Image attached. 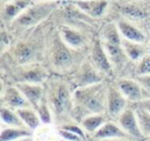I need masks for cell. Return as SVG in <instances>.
<instances>
[{
  "mask_svg": "<svg viewBox=\"0 0 150 141\" xmlns=\"http://www.w3.org/2000/svg\"><path fill=\"white\" fill-rule=\"evenodd\" d=\"M46 100L53 114L56 127L73 122L74 89L71 85L61 78H49L45 83Z\"/></svg>",
  "mask_w": 150,
  "mask_h": 141,
  "instance_id": "6da1fadb",
  "label": "cell"
},
{
  "mask_svg": "<svg viewBox=\"0 0 150 141\" xmlns=\"http://www.w3.org/2000/svg\"><path fill=\"white\" fill-rule=\"evenodd\" d=\"M108 86L109 83L102 81L74 90L73 119L75 122L81 123L84 118L93 114H107Z\"/></svg>",
  "mask_w": 150,
  "mask_h": 141,
  "instance_id": "7a4b0ae2",
  "label": "cell"
},
{
  "mask_svg": "<svg viewBox=\"0 0 150 141\" xmlns=\"http://www.w3.org/2000/svg\"><path fill=\"white\" fill-rule=\"evenodd\" d=\"M56 6V1H43L36 5H32L13 21V25L20 28H28L35 26L45 20L55 9Z\"/></svg>",
  "mask_w": 150,
  "mask_h": 141,
  "instance_id": "3957f363",
  "label": "cell"
},
{
  "mask_svg": "<svg viewBox=\"0 0 150 141\" xmlns=\"http://www.w3.org/2000/svg\"><path fill=\"white\" fill-rule=\"evenodd\" d=\"M50 59L55 69L67 70L73 65V55L69 46L61 39L60 34H55L50 47Z\"/></svg>",
  "mask_w": 150,
  "mask_h": 141,
  "instance_id": "277c9868",
  "label": "cell"
},
{
  "mask_svg": "<svg viewBox=\"0 0 150 141\" xmlns=\"http://www.w3.org/2000/svg\"><path fill=\"white\" fill-rule=\"evenodd\" d=\"M115 85L122 92V94L125 96L130 105H135L150 99L148 92L141 86V83L136 79L120 78L115 81Z\"/></svg>",
  "mask_w": 150,
  "mask_h": 141,
  "instance_id": "5b68a950",
  "label": "cell"
},
{
  "mask_svg": "<svg viewBox=\"0 0 150 141\" xmlns=\"http://www.w3.org/2000/svg\"><path fill=\"white\" fill-rule=\"evenodd\" d=\"M129 105V101L117 88L115 82L109 83L107 94V115L109 116V119L116 121L117 118L123 113V110Z\"/></svg>",
  "mask_w": 150,
  "mask_h": 141,
  "instance_id": "8992f818",
  "label": "cell"
},
{
  "mask_svg": "<svg viewBox=\"0 0 150 141\" xmlns=\"http://www.w3.org/2000/svg\"><path fill=\"white\" fill-rule=\"evenodd\" d=\"M103 78L104 76L93 66L91 61H84L77 69L71 87L74 90L77 88L88 87V86L102 82Z\"/></svg>",
  "mask_w": 150,
  "mask_h": 141,
  "instance_id": "52a82bcc",
  "label": "cell"
},
{
  "mask_svg": "<svg viewBox=\"0 0 150 141\" xmlns=\"http://www.w3.org/2000/svg\"><path fill=\"white\" fill-rule=\"evenodd\" d=\"M116 122L118 123V126L132 139L139 140V141H144V136L141 132L139 128V123H138V119L135 112V108L129 105L123 113L117 118Z\"/></svg>",
  "mask_w": 150,
  "mask_h": 141,
  "instance_id": "ba28073f",
  "label": "cell"
},
{
  "mask_svg": "<svg viewBox=\"0 0 150 141\" xmlns=\"http://www.w3.org/2000/svg\"><path fill=\"white\" fill-rule=\"evenodd\" d=\"M90 61L93 66L103 75V76H110L112 74V65L111 61L102 45V41L100 39H96L94 41L91 53H90Z\"/></svg>",
  "mask_w": 150,
  "mask_h": 141,
  "instance_id": "9c48e42d",
  "label": "cell"
},
{
  "mask_svg": "<svg viewBox=\"0 0 150 141\" xmlns=\"http://www.w3.org/2000/svg\"><path fill=\"white\" fill-rule=\"evenodd\" d=\"M1 106L8 107V108L14 109V110H18L20 108L30 107V105L27 101V99L25 98V95L20 92V89L15 85L8 86L6 88L2 87V92H1Z\"/></svg>",
  "mask_w": 150,
  "mask_h": 141,
  "instance_id": "30bf717a",
  "label": "cell"
},
{
  "mask_svg": "<svg viewBox=\"0 0 150 141\" xmlns=\"http://www.w3.org/2000/svg\"><path fill=\"white\" fill-rule=\"evenodd\" d=\"M15 86L20 89V92L25 95L30 107L34 109L46 99V88L45 85L39 83H29V82H19Z\"/></svg>",
  "mask_w": 150,
  "mask_h": 141,
  "instance_id": "8fae6325",
  "label": "cell"
},
{
  "mask_svg": "<svg viewBox=\"0 0 150 141\" xmlns=\"http://www.w3.org/2000/svg\"><path fill=\"white\" fill-rule=\"evenodd\" d=\"M48 74L45 68L41 66H27L21 72H19L16 76L15 83L19 82H29V83H39L45 85L48 80Z\"/></svg>",
  "mask_w": 150,
  "mask_h": 141,
  "instance_id": "7c38bea8",
  "label": "cell"
},
{
  "mask_svg": "<svg viewBox=\"0 0 150 141\" xmlns=\"http://www.w3.org/2000/svg\"><path fill=\"white\" fill-rule=\"evenodd\" d=\"M116 137H131V136H129L118 126V123L116 121L109 120L90 137V141H98V140H105V139H116Z\"/></svg>",
  "mask_w": 150,
  "mask_h": 141,
  "instance_id": "4fadbf2b",
  "label": "cell"
},
{
  "mask_svg": "<svg viewBox=\"0 0 150 141\" xmlns=\"http://www.w3.org/2000/svg\"><path fill=\"white\" fill-rule=\"evenodd\" d=\"M30 0H12L4 5L2 7V20L7 22H13L23 11L29 7Z\"/></svg>",
  "mask_w": 150,
  "mask_h": 141,
  "instance_id": "5bb4252c",
  "label": "cell"
},
{
  "mask_svg": "<svg viewBox=\"0 0 150 141\" xmlns=\"http://www.w3.org/2000/svg\"><path fill=\"white\" fill-rule=\"evenodd\" d=\"M75 5L83 13L93 18H100L108 7L107 0H76Z\"/></svg>",
  "mask_w": 150,
  "mask_h": 141,
  "instance_id": "9a60e30c",
  "label": "cell"
},
{
  "mask_svg": "<svg viewBox=\"0 0 150 141\" xmlns=\"http://www.w3.org/2000/svg\"><path fill=\"white\" fill-rule=\"evenodd\" d=\"M13 56L19 65H28L35 56V49L27 41L18 42L13 48Z\"/></svg>",
  "mask_w": 150,
  "mask_h": 141,
  "instance_id": "2e32d148",
  "label": "cell"
},
{
  "mask_svg": "<svg viewBox=\"0 0 150 141\" xmlns=\"http://www.w3.org/2000/svg\"><path fill=\"white\" fill-rule=\"evenodd\" d=\"M117 28H118L122 38H124L127 40L138 42V43H143L145 41L144 34L137 27H135L134 25H131L127 20H120L117 22Z\"/></svg>",
  "mask_w": 150,
  "mask_h": 141,
  "instance_id": "e0dca14e",
  "label": "cell"
},
{
  "mask_svg": "<svg viewBox=\"0 0 150 141\" xmlns=\"http://www.w3.org/2000/svg\"><path fill=\"white\" fill-rule=\"evenodd\" d=\"M110 119H109V116L107 114H93V115H89V116L84 118L80 125H81V127L84 129V132L88 134V136L90 139Z\"/></svg>",
  "mask_w": 150,
  "mask_h": 141,
  "instance_id": "ac0fdd59",
  "label": "cell"
},
{
  "mask_svg": "<svg viewBox=\"0 0 150 141\" xmlns=\"http://www.w3.org/2000/svg\"><path fill=\"white\" fill-rule=\"evenodd\" d=\"M59 34L61 39L71 48H80L83 45V35L71 27L61 26L59 29Z\"/></svg>",
  "mask_w": 150,
  "mask_h": 141,
  "instance_id": "d6986e66",
  "label": "cell"
},
{
  "mask_svg": "<svg viewBox=\"0 0 150 141\" xmlns=\"http://www.w3.org/2000/svg\"><path fill=\"white\" fill-rule=\"evenodd\" d=\"M122 48H123L125 55L130 60H135V61L142 60L146 53V49L143 43L134 42V41L127 40L124 38H122Z\"/></svg>",
  "mask_w": 150,
  "mask_h": 141,
  "instance_id": "ffe728a7",
  "label": "cell"
},
{
  "mask_svg": "<svg viewBox=\"0 0 150 141\" xmlns=\"http://www.w3.org/2000/svg\"><path fill=\"white\" fill-rule=\"evenodd\" d=\"M19 116L21 118V120L23 121V123L26 125V127L28 129H30L32 132H34L36 128H39L41 126V120L39 118L38 112L33 108V107H27V108H20L16 110Z\"/></svg>",
  "mask_w": 150,
  "mask_h": 141,
  "instance_id": "44dd1931",
  "label": "cell"
},
{
  "mask_svg": "<svg viewBox=\"0 0 150 141\" xmlns=\"http://www.w3.org/2000/svg\"><path fill=\"white\" fill-rule=\"evenodd\" d=\"M25 136H33V132L28 128H19V127H8L1 126L0 141H15L18 139Z\"/></svg>",
  "mask_w": 150,
  "mask_h": 141,
  "instance_id": "7402d4cb",
  "label": "cell"
},
{
  "mask_svg": "<svg viewBox=\"0 0 150 141\" xmlns=\"http://www.w3.org/2000/svg\"><path fill=\"white\" fill-rule=\"evenodd\" d=\"M1 123L4 126L8 127H19V128H27L21 118L19 116L18 112L14 109H11L8 107L1 106Z\"/></svg>",
  "mask_w": 150,
  "mask_h": 141,
  "instance_id": "603a6c76",
  "label": "cell"
},
{
  "mask_svg": "<svg viewBox=\"0 0 150 141\" xmlns=\"http://www.w3.org/2000/svg\"><path fill=\"white\" fill-rule=\"evenodd\" d=\"M101 41L103 43H112V45H121L122 38L120 34V31L117 28V25L115 24H107L102 28L101 32Z\"/></svg>",
  "mask_w": 150,
  "mask_h": 141,
  "instance_id": "cb8c5ba5",
  "label": "cell"
},
{
  "mask_svg": "<svg viewBox=\"0 0 150 141\" xmlns=\"http://www.w3.org/2000/svg\"><path fill=\"white\" fill-rule=\"evenodd\" d=\"M134 108H135V112H136V115L138 119L141 132H142L144 140H145V139L150 137V113L143 108H139V107H134Z\"/></svg>",
  "mask_w": 150,
  "mask_h": 141,
  "instance_id": "d4e9b609",
  "label": "cell"
},
{
  "mask_svg": "<svg viewBox=\"0 0 150 141\" xmlns=\"http://www.w3.org/2000/svg\"><path fill=\"white\" fill-rule=\"evenodd\" d=\"M35 110L38 112L39 118H40V120H41V122L43 125H50L52 122H54L52 110H50V108H49L48 102H47L46 99L35 108Z\"/></svg>",
  "mask_w": 150,
  "mask_h": 141,
  "instance_id": "484cf974",
  "label": "cell"
},
{
  "mask_svg": "<svg viewBox=\"0 0 150 141\" xmlns=\"http://www.w3.org/2000/svg\"><path fill=\"white\" fill-rule=\"evenodd\" d=\"M121 12L128 18L132 19H143L146 16V12L144 11V8L137 5H124L121 7Z\"/></svg>",
  "mask_w": 150,
  "mask_h": 141,
  "instance_id": "4316f807",
  "label": "cell"
},
{
  "mask_svg": "<svg viewBox=\"0 0 150 141\" xmlns=\"http://www.w3.org/2000/svg\"><path fill=\"white\" fill-rule=\"evenodd\" d=\"M56 132H57L60 139H64V140H68V141H86L83 137H81L80 135H77V134H75L70 130H66V129L56 127Z\"/></svg>",
  "mask_w": 150,
  "mask_h": 141,
  "instance_id": "83f0119b",
  "label": "cell"
},
{
  "mask_svg": "<svg viewBox=\"0 0 150 141\" xmlns=\"http://www.w3.org/2000/svg\"><path fill=\"white\" fill-rule=\"evenodd\" d=\"M137 75H150V55H145L137 66Z\"/></svg>",
  "mask_w": 150,
  "mask_h": 141,
  "instance_id": "f1b7e54d",
  "label": "cell"
},
{
  "mask_svg": "<svg viewBox=\"0 0 150 141\" xmlns=\"http://www.w3.org/2000/svg\"><path fill=\"white\" fill-rule=\"evenodd\" d=\"M139 83L141 86L148 92V94L150 95V75H137L135 78Z\"/></svg>",
  "mask_w": 150,
  "mask_h": 141,
  "instance_id": "f546056e",
  "label": "cell"
},
{
  "mask_svg": "<svg viewBox=\"0 0 150 141\" xmlns=\"http://www.w3.org/2000/svg\"><path fill=\"white\" fill-rule=\"evenodd\" d=\"M131 106H134V107H139V108H143V109H145L146 112H149V113H150V99H148V100H144V101H142V102H138V103H135V105H131Z\"/></svg>",
  "mask_w": 150,
  "mask_h": 141,
  "instance_id": "4dcf8cb0",
  "label": "cell"
},
{
  "mask_svg": "<svg viewBox=\"0 0 150 141\" xmlns=\"http://www.w3.org/2000/svg\"><path fill=\"white\" fill-rule=\"evenodd\" d=\"M98 141H139L132 137H116V139H105V140H98Z\"/></svg>",
  "mask_w": 150,
  "mask_h": 141,
  "instance_id": "1f68e13d",
  "label": "cell"
},
{
  "mask_svg": "<svg viewBox=\"0 0 150 141\" xmlns=\"http://www.w3.org/2000/svg\"><path fill=\"white\" fill-rule=\"evenodd\" d=\"M8 43H9V40L6 39V33L2 31V33H1V46H2V48H4L6 45H8Z\"/></svg>",
  "mask_w": 150,
  "mask_h": 141,
  "instance_id": "d6a6232c",
  "label": "cell"
},
{
  "mask_svg": "<svg viewBox=\"0 0 150 141\" xmlns=\"http://www.w3.org/2000/svg\"><path fill=\"white\" fill-rule=\"evenodd\" d=\"M15 141H34L33 136H25V137H21V139H18Z\"/></svg>",
  "mask_w": 150,
  "mask_h": 141,
  "instance_id": "836d02e7",
  "label": "cell"
},
{
  "mask_svg": "<svg viewBox=\"0 0 150 141\" xmlns=\"http://www.w3.org/2000/svg\"><path fill=\"white\" fill-rule=\"evenodd\" d=\"M9 1H12V0H1L2 4H7V2H9Z\"/></svg>",
  "mask_w": 150,
  "mask_h": 141,
  "instance_id": "e575fe53",
  "label": "cell"
},
{
  "mask_svg": "<svg viewBox=\"0 0 150 141\" xmlns=\"http://www.w3.org/2000/svg\"><path fill=\"white\" fill-rule=\"evenodd\" d=\"M59 141H68V140H64V139H60Z\"/></svg>",
  "mask_w": 150,
  "mask_h": 141,
  "instance_id": "d590c367",
  "label": "cell"
},
{
  "mask_svg": "<svg viewBox=\"0 0 150 141\" xmlns=\"http://www.w3.org/2000/svg\"><path fill=\"white\" fill-rule=\"evenodd\" d=\"M144 141H150V137H148V139H145Z\"/></svg>",
  "mask_w": 150,
  "mask_h": 141,
  "instance_id": "8d00e7d4",
  "label": "cell"
},
{
  "mask_svg": "<svg viewBox=\"0 0 150 141\" xmlns=\"http://www.w3.org/2000/svg\"><path fill=\"white\" fill-rule=\"evenodd\" d=\"M149 53H150V45H149Z\"/></svg>",
  "mask_w": 150,
  "mask_h": 141,
  "instance_id": "74e56055",
  "label": "cell"
},
{
  "mask_svg": "<svg viewBox=\"0 0 150 141\" xmlns=\"http://www.w3.org/2000/svg\"><path fill=\"white\" fill-rule=\"evenodd\" d=\"M75 1H76V0H75Z\"/></svg>",
  "mask_w": 150,
  "mask_h": 141,
  "instance_id": "f35d334b",
  "label": "cell"
}]
</instances>
